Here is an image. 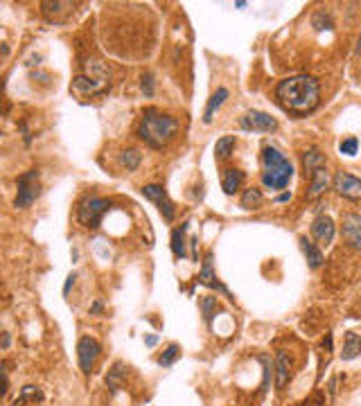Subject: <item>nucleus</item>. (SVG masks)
Wrapping results in <instances>:
<instances>
[{
  "label": "nucleus",
  "instance_id": "1",
  "mask_svg": "<svg viewBox=\"0 0 361 406\" xmlns=\"http://www.w3.org/2000/svg\"><path fill=\"white\" fill-rule=\"evenodd\" d=\"M275 100L287 113L305 118L316 111L320 102V84L312 75H293L275 86Z\"/></svg>",
  "mask_w": 361,
  "mask_h": 406
},
{
  "label": "nucleus",
  "instance_id": "2",
  "mask_svg": "<svg viewBox=\"0 0 361 406\" xmlns=\"http://www.w3.org/2000/svg\"><path fill=\"white\" fill-rule=\"evenodd\" d=\"M178 131V120L165 115L158 108H147L138 124V138L154 149H163L174 140Z\"/></svg>",
  "mask_w": 361,
  "mask_h": 406
},
{
  "label": "nucleus",
  "instance_id": "3",
  "mask_svg": "<svg viewBox=\"0 0 361 406\" xmlns=\"http://www.w3.org/2000/svg\"><path fill=\"white\" fill-rule=\"evenodd\" d=\"M262 183L269 190H285L293 176V165L285 153H280L275 147L262 149Z\"/></svg>",
  "mask_w": 361,
  "mask_h": 406
},
{
  "label": "nucleus",
  "instance_id": "4",
  "mask_svg": "<svg viewBox=\"0 0 361 406\" xmlns=\"http://www.w3.org/2000/svg\"><path fill=\"white\" fill-rule=\"evenodd\" d=\"M111 210V201L102 197H86L77 205V221L84 228H97L102 224V217Z\"/></svg>",
  "mask_w": 361,
  "mask_h": 406
},
{
  "label": "nucleus",
  "instance_id": "5",
  "mask_svg": "<svg viewBox=\"0 0 361 406\" xmlns=\"http://www.w3.org/2000/svg\"><path fill=\"white\" fill-rule=\"evenodd\" d=\"M41 194V185H38V171L36 169H30L25 174L18 176V192H16V199H14V208L18 210H25L38 199Z\"/></svg>",
  "mask_w": 361,
  "mask_h": 406
},
{
  "label": "nucleus",
  "instance_id": "6",
  "mask_svg": "<svg viewBox=\"0 0 361 406\" xmlns=\"http://www.w3.org/2000/svg\"><path fill=\"white\" fill-rule=\"evenodd\" d=\"M99 357V343L90 336H82L77 343V359H79V368L84 375H90L95 368V361Z\"/></svg>",
  "mask_w": 361,
  "mask_h": 406
},
{
  "label": "nucleus",
  "instance_id": "7",
  "mask_svg": "<svg viewBox=\"0 0 361 406\" xmlns=\"http://www.w3.org/2000/svg\"><path fill=\"white\" fill-rule=\"evenodd\" d=\"M242 129L244 131H262V133H271L278 129V120L271 118L264 111H248L244 118L239 120Z\"/></svg>",
  "mask_w": 361,
  "mask_h": 406
},
{
  "label": "nucleus",
  "instance_id": "8",
  "mask_svg": "<svg viewBox=\"0 0 361 406\" xmlns=\"http://www.w3.org/2000/svg\"><path fill=\"white\" fill-rule=\"evenodd\" d=\"M143 194L149 201H154L156 205H158V210H161V215H163V219L165 221H172L174 219V215H176V210H174V203L169 201V197H167V192L163 190V185H145L143 187Z\"/></svg>",
  "mask_w": 361,
  "mask_h": 406
},
{
  "label": "nucleus",
  "instance_id": "9",
  "mask_svg": "<svg viewBox=\"0 0 361 406\" xmlns=\"http://www.w3.org/2000/svg\"><path fill=\"white\" fill-rule=\"evenodd\" d=\"M341 235H343V239H346V244L350 246V248L361 250V215H357V212L343 215Z\"/></svg>",
  "mask_w": 361,
  "mask_h": 406
},
{
  "label": "nucleus",
  "instance_id": "10",
  "mask_svg": "<svg viewBox=\"0 0 361 406\" xmlns=\"http://www.w3.org/2000/svg\"><path fill=\"white\" fill-rule=\"evenodd\" d=\"M332 183H334V190L343 199H350V201H359L361 199V181L357 176L348 174V171H338Z\"/></svg>",
  "mask_w": 361,
  "mask_h": 406
},
{
  "label": "nucleus",
  "instance_id": "11",
  "mask_svg": "<svg viewBox=\"0 0 361 406\" xmlns=\"http://www.w3.org/2000/svg\"><path fill=\"white\" fill-rule=\"evenodd\" d=\"M334 233H336L334 221L327 215H320L312 221V235L316 242H318V246H330L332 239H334Z\"/></svg>",
  "mask_w": 361,
  "mask_h": 406
},
{
  "label": "nucleus",
  "instance_id": "12",
  "mask_svg": "<svg viewBox=\"0 0 361 406\" xmlns=\"http://www.w3.org/2000/svg\"><path fill=\"white\" fill-rule=\"evenodd\" d=\"M199 280H201V284H206V287L219 289V291H222V294L230 296V294H228V289H226L224 284L219 282V280H217V276H214V271H212V253H208V255H206V260H203V266H201Z\"/></svg>",
  "mask_w": 361,
  "mask_h": 406
},
{
  "label": "nucleus",
  "instance_id": "13",
  "mask_svg": "<svg viewBox=\"0 0 361 406\" xmlns=\"http://www.w3.org/2000/svg\"><path fill=\"white\" fill-rule=\"evenodd\" d=\"M242 183H244V171L242 169L228 167L222 171V190L226 194H235L242 187Z\"/></svg>",
  "mask_w": 361,
  "mask_h": 406
},
{
  "label": "nucleus",
  "instance_id": "14",
  "mask_svg": "<svg viewBox=\"0 0 361 406\" xmlns=\"http://www.w3.org/2000/svg\"><path fill=\"white\" fill-rule=\"evenodd\" d=\"M41 9H43V16L48 21H52V23H61V11H66V14H70L72 9H75V5L72 3H52V0H43L41 3Z\"/></svg>",
  "mask_w": 361,
  "mask_h": 406
},
{
  "label": "nucleus",
  "instance_id": "15",
  "mask_svg": "<svg viewBox=\"0 0 361 406\" xmlns=\"http://www.w3.org/2000/svg\"><path fill=\"white\" fill-rule=\"evenodd\" d=\"M289 377H291V361H289V357H287V352L280 350L278 357H275V386L285 388Z\"/></svg>",
  "mask_w": 361,
  "mask_h": 406
},
{
  "label": "nucleus",
  "instance_id": "16",
  "mask_svg": "<svg viewBox=\"0 0 361 406\" xmlns=\"http://www.w3.org/2000/svg\"><path fill=\"white\" fill-rule=\"evenodd\" d=\"M228 95H230L228 88H224V86H222V88H217V93H214L210 100H208V106H206V111H203V122H206V124L212 122L214 113H217L219 108L224 106V102L228 100Z\"/></svg>",
  "mask_w": 361,
  "mask_h": 406
},
{
  "label": "nucleus",
  "instance_id": "17",
  "mask_svg": "<svg viewBox=\"0 0 361 406\" xmlns=\"http://www.w3.org/2000/svg\"><path fill=\"white\" fill-rule=\"evenodd\" d=\"M325 163H327L325 153H320L318 149H316V147H312V149H307V151H305V156H303L305 174H309V176H312L316 169H323V167H325Z\"/></svg>",
  "mask_w": 361,
  "mask_h": 406
},
{
  "label": "nucleus",
  "instance_id": "18",
  "mask_svg": "<svg viewBox=\"0 0 361 406\" xmlns=\"http://www.w3.org/2000/svg\"><path fill=\"white\" fill-rule=\"evenodd\" d=\"M298 244H300L303 253H305V257H307L309 268H318L320 264H323V253H320V248L314 242H309L307 237H300V239H298Z\"/></svg>",
  "mask_w": 361,
  "mask_h": 406
},
{
  "label": "nucleus",
  "instance_id": "19",
  "mask_svg": "<svg viewBox=\"0 0 361 406\" xmlns=\"http://www.w3.org/2000/svg\"><path fill=\"white\" fill-rule=\"evenodd\" d=\"M327 185H330V176H327V169H325V167H323V169H316L314 174H312V183H309L307 197H309V199L320 197V194L327 190Z\"/></svg>",
  "mask_w": 361,
  "mask_h": 406
},
{
  "label": "nucleus",
  "instance_id": "20",
  "mask_svg": "<svg viewBox=\"0 0 361 406\" xmlns=\"http://www.w3.org/2000/svg\"><path fill=\"white\" fill-rule=\"evenodd\" d=\"M359 354H361V336L354 334V332H348V334H346V341H343L341 359H343V361H350V359L359 357Z\"/></svg>",
  "mask_w": 361,
  "mask_h": 406
},
{
  "label": "nucleus",
  "instance_id": "21",
  "mask_svg": "<svg viewBox=\"0 0 361 406\" xmlns=\"http://www.w3.org/2000/svg\"><path fill=\"white\" fill-rule=\"evenodd\" d=\"M235 145H237L235 136H224V138H219L217 145H214V156H217V161H226V158L233 153Z\"/></svg>",
  "mask_w": 361,
  "mask_h": 406
},
{
  "label": "nucleus",
  "instance_id": "22",
  "mask_svg": "<svg viewBox=\"0 0 361 406\" xmlns=\"http://www.w3.org/2000/svg\"><path fill=\"white\" fill-rule=\"evenodd\" d=\"M43 399V391L38 386H25L21 391V395L14 399V406H25L27 402H41Z\"/></svg>",
  "mask_w": 361,
  "mask_h": 406
},
{
  "label": "nucleus",
  "instance_id": "23",
  "mask_svg": "<svg viewBox=\"0 0 361 406\" xmlns=\"http://www.w3.org/2000/svg\"><path fill=\"white\" fill-rule=\"evenodd\" d=\"M262 201H264L262 190H257V187H248V190H244V194H242V208H246V210L259 208Z\"/></svg>",
  "mask_w": 361,
  "mask_h": 406
},
{
  "label": "nucleus",
  "instance_id": "24",
  "mask_svg": "<svg viewBox=\"0 0 361 406\" xmlns=\"http://www.w3.org/2000/svg\"><path fill=\"white\" fill-rule=\"evenodd\" d=\"M188 226L190 224H183L172 233V253L176 257H185V233H188Z\"/></svg>",
  "mask_w": 361,
  "mask_h": 406
},
{
  "label": "nucleus",
  "instance_id": "25",
  "mask_svg": "<svg viewBox=\"0 0 361 406\" xmlns=\"http://www.w3.org/2000/svg\"><path fill=\"white\" fill-rule=\"evenodd\" d=\"M312 27L316 32H323V30H332L334 27V23H332V16L330 14H325L323 9L320 11H316V14L312 16Z\"/></svg>",
  "mask_w": 361,
  "mask_h": 406
},
{
  "label": "nucleus",
  "instance_id": "26",
  "mask_svg": "<svg viewBox=\"0 0 361 406\" xmlns=\"http://www.w3.org/2000/svg\"><path fill=\"white\" fill-rule=\"evenodd\" d=\"M120 161H122V165H124V167H127L129 171H133V169H138V165H140V161H143V156H140V151L129 149V151H122Z\"/></svg>",
  "mask_w": 361,
  "mask_h": 406
},
{
  "label": "nucleus",
  "instance_id": "27",
  "mask_svg": "<svg viewBox=\"0 0 361 406\" xmlns=\"http://www.w3.org/2000/svg\"><path fill=\"white\" fill-rule=\"evenodd\" d=\"M201 312H203V318L210 323L214 318V312H217V298H212V296L201 298Z\"/></svg>",
  "mask_w": 361,
  "mask_h": 406
},
{
  "label": "nucleus",
  "instance_id": "28",
  "mask_svg": "<svg viewBox=\"0 0 361 406\" xmlns=\"http://www.w3.org/2000/svg\"><path fill=\"white\" fill-rule=\"evenodd\" d=\"M357 149H359V140L354 138V136H350V138L341 140V145H338V151L346 153V156H354V153H357Z\"/></svg>",
  "mask_w": 361,
  "mask_h": 406
},
{
  "label": "nucleus",
  "instance_id": "29",
  "mask_svg": "<svg viewBox=\"0 0 361 406\" xmlns=\"http://www.w3.org/2000/svg\"><path fill=\"white\" fill-rule=\"evenodd\" d=\"M178 352H180V347L176 345V343H172V345H169L167 350H165V354H163V357L158 359V363H161V365H172L174 361H176Z\"/></svg>",
  "mask_w": 361,
  "mask_h": 406
},
{
  "label": "nucleus",
  "instance_id": "30",
  "mask_svg": "<svg viewBox=\"0 0 361 406\" xmlns=\"http://www.w3.org/2000/svg\"><path fill=\"white\" fill-rule=\"evenodd\" d=\"M120 377H122V370H120V363H117L115 368L111 370V375L106 377V384H109L111 391H117V386H120Z\"/></svg>",
  "mask_w": 361,
  "mask_h": 406
},
{
  "label": "nucleus",
  "instance_id": "31",
  "mask_svg": "<svg viewBox=\"0 0 361 406\" xmlns=\"http://www.w3.org/2000/svg\"><path fill=\"white\" fill-rule=\"evenodd\" d=\"M140 86H143V93L147 97L154 95V77H151L149 72H145V75H143V79H140Z\"/></svg>",
  "mask_w": 361,
  "mask_h": 406
},
{
  "label": "nucleus",
  "instance_id": "32",
  "mask_svg": "<svg viewBox=\"0 0 361 406\" xmlns=\"http://www.w3.org/2000/svg\"><path fill=\"white\" fill-rule=\"evenodd\" d=\"M9 391V379H7V370H5V363L0 365V397H5Z\"/></svg>",
  "mask_w": 361,
  "mask_h": 406
},
{
  "label": "nucleus",
  "instance_id": "33",
  "mask_svg": "<svg viewBox=\"0 0 361 406\" xmlns=\"http://www.w3.org/2000/svg\"><path fill=\"white\" fill-rule=\"evenodd\" d=\"M75 280H77V276H75V273H70V276L66 278V284H64V296H68V294H70V289H72V284H75Z\"/></svg>",
  "mask_w": 361,
  "mask_h": 406
},
{
  "label": "nucleus",
  "instance_id": "34",
  "mask_svg": "<svg viewBox=\"0 0 361 406\" xmlns=\"http://www.w3.org/2000/svg\"><path fill=\"white\" fill-rule=\"evenodd\" d=\"M289 199H291V192H282L280 197L275 199V201H278V203H287V201H289Z\"/></svg>",
  "mask_w": 361,
  "mask_h": 406
},
{
  "label": "nucleus",
  "instance_id": "35",
  "mask_svg": "<svg viewBox=\"0 0 361 406\" xmlns=\"http://www.w3.org/2000/svg\"><path fill=\"white\" fill-rule=\"evenodd\" d=\"M102 312V302L99 300H95L93 302V307H90V314H99Z\"/></svg>",
  "mask_w": 361,
  "mask_h": 406
},
{
  "label": "nucleus",
  "instance_id": "36",
  "mask_svg": "<svg viewBox=\"0 0 361 406\" xmlns=\"http://www.w3.org/2000/svg\"><path fill=\"white\" fill-rule=\"evenodd\" d=\"M145 343H147V345H156V343H158V336H147V339H145Z\"/></svg>",
  "mask_w": 361,
  "mask_h": 406
},
{
  "label": "nucleus",
  "instance_id": "37",
  "mask_svg": "<svg viewBox=\"0 0 361 406\" xmlns=\"http://www.w3.org/2000/svg\"><path fill=\"white\" fill-rule=\"evenodd\" d=\"M323 347H327V350H332V334H327V336H325V341H323Z\"/></svg>",
  "mask_w": 361,
  "mask_h": 406
},
{
  "label": "nucleus",
  "instance_id": "38",
  "mask_svg": "<svg viewBox=\"0 0 361 406\" xmlns=\"http://www.w3.org/2000/svg\"><path fill=\"white\" fill-rule=\"evenodd\" d=\"M9 343H11L9 334H3V347H9Z\"/></svg>",
  "mask_w": 361,
  "mask_h": 406
},
{
  "label": "nucleus",
  "instance_id": "39",
  "mask_svg": "<svg viewBox=\"0 0 361 406\" xmlns=\"http://www.w3.org/2000/svg\"><path fill=\"white\" fill-rule=\"evenodd\" d=\"M354 54H361V34H359V41H357V50H354Z\"/></svg>",
  "mask_w": 361,
  "mask_h": 406
}]
</instances>
